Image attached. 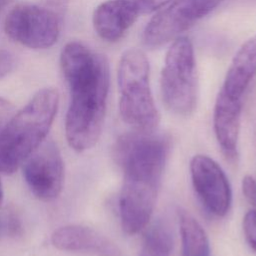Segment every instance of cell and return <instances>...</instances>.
Returning <instances> with one entry per match:
<instances>
[{"label": "cell", "instance_id": "cell-1", "mask_svg": "<svg viewBox=\"0 0 256 256\" xmlns=\"http://www.w3.org/2000/svg\"><path fill=\"white\" fill-rule=\"evenodd\" d=\"M171 150L167 135L136 131L122 135L114 158L123 172L119 214L123 231L136 235L152 218Z\"/></svg>", "mask_w": 256, "mask_h": 256}, {"label": "cell", "instance_id": "cell-2", "mask_svg": "<svg viewBox=\"0 0 256 256\" xmlns=\"http://www.w3.org/2000/svg\"><path fill=\"white\" fill-rule=\"evenodd\" d=\"M61 69L68 83L71 101L65 121L67 142L72 149H91L102 134L109 92L106 58L79 42H69L60 55Z\"/></svg>", "mask_w": 256, "mask_h": 256}, {"label": "cell", "instance_id": "cell-3", "mask_svg": "<svg viewBox=\"0 0 256 256\" xmlns=\"http://www.w3.org/2000/svg\"><path fill=\"white\" fill-rule=\"evenodd\" d=\"M59 107L54 88L38 91L0 132V172L15 173L46 140Z\"/></svg>", "mask_w": 256, "mask_h": 256}, {"label": "cell", "instance_id": "cell-4", "mask_svg": "<svg viewBox=\"0 0 256 256\" xmlns=\"http://www.w3.org/2000/svg\"><path fill=\"white\" fill-rule=\"evenodd\" d=\"M119 111L125 123L136 131L155 132L160 113L150 87V67L146 55L138 49L123 53L118 67Z\"/></svg>", "mask_w": 256, "mask_h": 256}, {"label": "cell", "instance_id": "cell-5", "mask_svg": "<svg viewBox=\"0 0 256 256\" xmlns=\"http://www.w3.org/2000/svg\"><path fill=\"white\" fill-rule=\"evenodd\" d=\"M160 88L170 112L182 117L194 113L198 102L196 61L193 44L187 37H178L168 49Z\"/></svg>", "mask_w": 256, "mask_h": 256}, {"label": "cell", "instance_id": "cell-6", "mask_svg": "<svg viewBox=\"0 0 256 256\" xmlns=\"http://www.w3.org/2000/svg\"><path fill=\"white\" fill-rule=\"evenodd\" d=\"M223 0H173L153 16L144 30L149 48H160L174 41L211 13Z\"/></svg>", "mask_w": 256, "mask_h": 256}, {"label": "cell", "instance_id": "cell-7", "mask_svg": "<svg viewBox=\"0 0 256 256\" xmlns=\"http://www.w3.org/2000/svg\"><path fill=\"white\" fill-rule=\"evenodd\" d=\"M5 33L15 42L30 49L52 47L60 35V17L46 7L20 4L7 15Z\"/></svg>", "mask_w": 256, "mask_h": 256}, {"label": "cell", "instance_id": "cell-8", "mask_svg": "<svg viewBox=\"0 0 256 256\" xmlns=\"http://www.w3.org/2000/svg\"><path fill=\"white\" fill-rule=\"evenodd\" d=\"M23 175L33 195L51 202L59 197L64 184V162L54 141L45 140L23 163Z\"/></svg>", "mask_w": 256, "mask_h": 256}, {"label": "cell", "instance_id": "cell-9", "mask_svg": "<svg viewBox=\"0 0 256 256\" xmlns=\"http://www.w3.org/2000/svg\"><path fill=\"white\" fill-rule=\"evenodd\" d=\"M194 190L206 208L216 217H224L232 205V189L221 166L206 155H195L190 162Z\"/></svg>", "mask_w": 256, "mask_h": 256}, {"label": "cell", "instance_id": "cell-10", "mask_svg": "<svg viewBox=\"0 0 256 256\" xmlns=\"http://www.w3.org/2000/svg\"><path fill=\"white\" fill-rule=\"evenodd\" d=\"M55 248L61 251L92 256H121L118 247L97 230L83 225H66L51 236Z\"/></svg>", "mask_w": 256, "mask_h": 256}, {"label": "cell", "instance_id": "cell-11", "mask_svg": "<svg viewBox=\"0 0 256 256\" xmlns=\"http://www.w3.org/2000/svg\"><path fill=\"white\" fill-rule=\"evenodd\" d=\"M242 99L220 90L214 107L213 126L219 147L225 158L234 163L239 157L238 143L241 125Z\"/></svg>", "mask_w": 256, "mask_h": 256}, {"label": "cell", "instance_id": "cell-12", "mask_svg": "<svg viewBox=\"0 0 256 256\" xmlns=\"http://www.w3.org/2000/svg\"><path fill=\"white\" fill-rule=\"evenodd\" d=\"M140 15L132 0H109L95 9L93 26L100 38L116 42L134 25Z\"/></svg>", "mask_w": 256, "mask_h": 256}, {"label": "cell", "instance_id": "cell-13", "mask_svg": "<svg viewBox=\"0 0 256 256\" xmlns=\"http://www.w3.org/2000/svg\"><path fill=\"white\" fill-rule=\"evenodd\" d=\"M256 75V36L249 39L236 53L227 71L222 90L229 96L242 99Z\"/></svg>", "mask_w": 256, "mask_h": 256}, {"label": "cell", "instance_id": "cell-14", "mask_svg": "<svg viewBox=\"0 0 256 256\" xmlns=\"http://www.w3.org/2000/svg\"><path fill=\"white\" fill-rule=\"evenodd\" d=\"M178 215L182 256H210V241L202 225L185 209H180Z\"/></svg>", "mask_w": 256, "mask_h": 256}, {"label": "cell", "instance_id": "cell-15", "mask_svg": "<svg viewBox=\"0 0 256 256\" xmlns=\"http://www.w3.org/2000/svg\"><path fill=\"white\" fill-rule=\"evenodd\" d=\"M173 235L170 227L159 221L147 233L139 256H170Z\"/></svg>", "mask_w": 256, "mask_h": 256}, {"label": "cell", "instance_id": "cell-16", "mask_svg": "<svg viewBox=\"0 0 256 256\" xmlns=\"http://www.w3.org/2000/svg\"><path fill=\"white\" fill-rule=\"evenodd\" d=\"M243 231L249 246L256 252V210H250L245 214Z\"/></svg>", "mask_w": 256, "mask_h": 256}, {"label": "cell", "instance_id": "cell-17", "mask_svg": "<svg viewBox=\"0 0 256 256\" xmlns=\"http://www.w3.org/2000/svg\"><path fill=\"white\" fill-rule=\"evenodd\" d=\"M173 0H134L140 14H150L162 9Z\"/></svg>", "mask_w": 256, "mask_h": 256}, {"label": "cell", "instance_id": "cell-18", "mask_svg": "<svg viewBox=\"0 0 256 256\" xmlns=\"http://www.w3.org/2000/svg\"><path fill=\"white\" fill-rule=\"evenodd\" d=\"M6 221L3 222L4 224V232L9 234L12 237H18L21 236L23 233V227L20 219L17 215L14 213L9 214L6 219Z\"/></svg>", "mask_w": 256, "mask_h": 256}, {"label": "cell", "instance_id": "cell-19", "mask_svg": "<svg viewBox=\"0 0 256 256\" xmlns=\"http://www.w3.org/2000/svg\"><path fill=\"white\" fill-rule=\"evenodd\" d=\"M242 190L247 201L256 208V179L250 175L243 178Z\"/></svg>", "mask_w": 256, "mask_h": 256}, {"label": "cell", "instance_id": "cell-20", "mask_svg": "<svg viewBox=\"0 0 256 256\" xmlns=\"http://www.w3.org/2000/svg\"><path fill=\"white\" fill-rule=\"evenodd\" d=\"M15 67L14 55L4 49H0V78L7 76Z\"/></svg>", "mask_w": 256, "mask_h": 256}, {"label": "cell", "instance_id": "cell-21", "mask_svg": "<svg viewBox=\"0 0 256 256\" xmlns=\"http://www.w3.org/2000/svg\"><path fill=\"white\" fill-rule=\"evenodd\" d=\"M42 2L45 5L44 7L48 8L49 10L56 13L59 17H61L67 9L69 0H42Z\"/></svg>", "mask_w": 256, "mask_h": 256}, {"label": "cell", "instance_id": "cell-22", "mask_svg": "<svg viewBox=\"0 0 256 256\" xmlns=\"http://www.w3.org/2000/svg\"><path fill=\"white\" fill-rule=\"evenodd\" d=\"M12 112H13V107L12 105L0 98V132L4 128V126L7 124L9 119L12 117Z\"/></svg>", "mask_w": 256, "mask_h": 256}, {"label": "cell", "instance_id": "cell-23", "mask_svg": "<svg viewBox=\"0 0 256 256\" xmlns=\"http://www.w3.org/2000/svg\"><path fill=\"white\" fill-rule=\"evenodd\" d=\"M3 200H4V190H3V185H2V181L0 179V207L3 203Z\"/></svg>", "mask_w": 256, "mask_h": 256}, {"label": "cell", "instance_id": "cell-24", "mask_svg": "<svg viewBox=\"0 0 256 256\" xmlns=\"http://www.w3.org/2000/svg\"><path fill=\"white\" fill-rule=\"evenodd\" d=\"M10 1H11V0H0V11H1L3 8H5V7L9 4Z\"/></svg>", "mask_w": 256, "mask_h": 256}, {"label": "cell", "instance_id": "cell-25", "mask_svg": "<svg viewBox=\"0 0 256 256\" xmlns=\"http://www.w3.org/2000/svg\"><path fill=\"white\" fill-rule=\"evenodd\" d=\"M4 232V224H3V221L0 219V236L3 234Z\"/></svg>", "mask_w": 256, "mask_h": 256}, {"label": "cell", "instance_id": "cell-26", "mask_svg": "<svg viewBox=\"0 0 256 256\" xmlns=\"http://www.w3.org/2000/svg\"><path fill=\"white\" fill-rule=\"evenodd\" d=\"M132 1H134V0H132Z\"/></svg>", "mask_w": 256, "mask_h": 256}]
</instances>
